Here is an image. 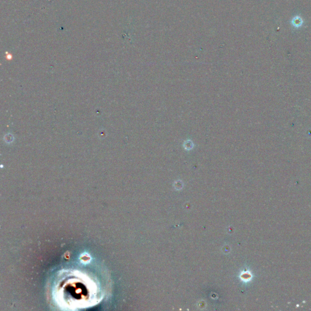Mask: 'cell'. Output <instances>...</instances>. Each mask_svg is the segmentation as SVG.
Listing matches in <instances>:
<instances>
[{
  "label": "cell",
  "mask_w": 311,
  "mask_h": 311,
  "mask_svg": "<svg viewBox=\"0 0 311 311\" xmlns=\"http://www.w3.org/2000/svg\"><path fill=\"white\" fill-rule=\"evenodd\" d=\"M303 23V22L302 18L298 16H295L292 20V25L295 27H300V26H302Z\"/></svg>",
  "instance_id": "cell-1"
}]
</instances>
